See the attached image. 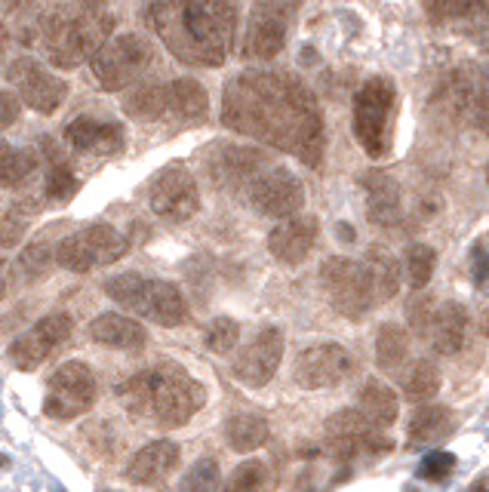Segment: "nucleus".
Segmentation results:
<instances>
[{
	"label": "nucleus",
	"instance_id": "27",
	"mask_svg": "<svg viewBox=\"0 0 489 492\" xmlns=\"http://www.w3.org/2000/svg\"><path fill=\"white\" fill-rule=\"evenodd\" d=\"M409 360V336L398 324H382L376 336V363L388 376H398Z\"/></svg>",
	"mask_w": 489,
	"mask_h": 492
},
{
	"label": "nucleus",
	"instance_id": "42",
	"mask_svg": "<svg viewBox=\"0 0 489 492\" xmlns=\"http://www.w3.org/2000/svg\"><path fill=\"white\" fill-rule=\"evenodd\" d=\"M240 342V326L234 324L231 317H216L213 324L207 326V348L216 354H228L234 351Z\"/></svg>",
	"mask_w": 489,
	"mask_h": 492
},
{
	"label": "nucleus",
	"instance_id": "35",
	"mask_svg": "<svg viewBox=\"0 0 489 492\" xmlns=\"http://www.w3.org/2000/svg\"><path fill=\"white\" fill-rule=\"evenodd\" d=\"M53 265H58L56 246L49 241H35L22 250L19 262H16V274H19L25 283H37V280H44L49 271H53Z\"/></svg>",
	"mask_w": 489,
	"mask_h": 492
},
{
	"label": "nucleus",
	"instance_id": "16",
	"mask_svg": "<svg viewBox=\"0 0 489 492\" xmlns=\"http://www.w3.org/2000/svg\"><path fill=\"white\" fill-rule=\"evenodd\" d=\"M151 209L166 222H188L200 209V191L194 176L185 166H170L151 185Z\"/></svg>",
	"mask_w": 489,
	"mask_h": 492
},
{
	"label": "nucleus",
	"instance_id": "41",
	"mask_svg": "<svg viewBox=\"0 0 489 492\" xmlns=\"http://www.w3.org/2000/svg\"><path fill=\"white\" fill-rule=\"evenodd\" d=\"M437 252L428 243H412L407 250V280L412 290H425L428 280L434 277Z\"/></svg>",
	"mask_w": 489,
	"mask_h": 492
},
{
	"label": "nucleus",
	"instance_id": "33",
	"mask_svg": "<svg viewBox=\"0 0 489 492\" xmlns=\"http://www.w3.org/2000/svg\"><path fill=\"white\" fill-rule=\"evenodd\" d=\"M37 169V157L0 139V188H19Z\"/></svg>",
	"mask_w": 489,
	"mask_h": 492
},
{
	"label": "nucleus",
	"instance_id": "56",
	"mask_svg": "<svg viewBox=\"0 0 489 492\" xmlns=\"http://www.w3.org/2000/svg\"><path fill=\"white\" fill-rule=\"evenodd\" d=\"M486 182H489V164H486Z\"/></svg>",
	"mask_w": 489,
	"mask_h": 492
},
{
	"label": "nucleus",
	"instance_id": "3",
	"mask_svg": "<svg viewBox=\"0 0 489 492\" xmlns=\"http://www.w3.org/2000/svg\"><path fill=\"white\" fill-rule=\"evenodd\" d=\"M114 16L102 13L99 6L83 10H58L40 25V47L47 62L56 68H78L112 40Z\"/></svg>",
	"mask_w": 489,
	"mask_h": 492
},
{
	"label": "nucleus",
	"instance_id": "15",
	"mask_svg": "<svg viewBox=\"0 0 489 492\" xmlns=\"http://www.w3.org/2000/svg\"><path fill=\"white\" fill-rule=\"evenodd\" d=\"M290 13L292 0H259L252 6L247 40H243V53L259 62H268L283 49L286 31H290Z\"/></svg>",
	"mask_w": 489,
	"mask_h": 492
},
{
	"label": "nucleus",
	"instance_id": "24",
	"mask_svg": "<svg viewBox=\"0 0 489 492\" xmlns=\"http://www.w3.org/2000/svg\"><path fill=\"white\" fill-rule=\"evenodd\" d=\"M90 338L105 348H117V351H139L148 342V333L139 320L126 317V314H99L90 324Z\"/></svg>",
	"mask_w": 489,
	"mask_h": 492
},
{
	"label": "nucleus",
	"instance_id": "52",
	"mask_svg": "<svg viewBox=\"0 0 489 492\" xmlns=\"http://www.w3.org/2000/svg\"><path fill=\"white\" fill-rule=\"evenodd\" d=\"M4 295H6V265L0 259V302H4Z\"/></svg>",
	"mask_w": 489,
	"mask_h": 492
},
{
	"label": "nucleus",
	"instance_id": "31",
	"mask_svg": "<svg viewBox=\"0 0 489 492\" xmlns=\"http://www.w3.org/2000/svg\"><path fill=\"white\" fill-rule=\"evenodd\" d=\"M56 342L49 338L44 329H40L37 324L28 329L25 336H19L16 342L10 345V360L16 363L19 369H25V372H31V369H37L40 363H44L49 354L56 351Z\"/></svg>",
	"mask_w": 489,
	"mask_h": 492
},
{
	"label": "nucleus",
	"instance_id": "39",
	"mask_svg": "<svg viewBox=\"0 0 489 492\" xmlns=\"http://www.w3.org/2000/svg\"><path fill=\"white\" fill-rule=\"evenodd\" d=\"M268 483H271V468L259 459H247L234 468L222 492H265Z\"/></svg>",
	"mask_w": 489,
	"mask_h": 492
},
{
	"label": "nucleus",
	"instance_id": "28",
	"mask_svg": "<svg viewBox=\"0 0 489 492\" xmlns=\"http://www.w3.org/2000/svg\"><path fill=\"white\" fill-rule=\"evenodd\" d=\"M207 108H209L207 90L200 87L197 80L179 78V80L170 83V112H166V114H173L175 121H182V123L204 121Z\"/></svg>",
	"mask_w": 489,
	"mask_h": 492
},
{
	"label": "nucleus",
	"instance_id": "36",
	"mask_svg": "<svg viewBox=\"0 0 489 492\" xmlns=\"http://www.w3.org/2000/svg\"><path fill=\"white\" fill-rule=\"evenodd\" d=\"M117 397L126 406L130 415H151V403H154V369L136 372L117 388Z\"/></svg>",
	"mask_w": 489,
	"mask_h": 492
},
{
	"label": "nucleus",
	"instance_id": "10",
	"mask_svg": "<svg viewBox=\"0 0 489 492\" xmlns=\"http://www.w3.org/2000/svg\"><path fill=\"white\" fill-rule=\"evenodd\" d=\"M320 283H324L326 299L333 302V308L348 320L367 317V311L376 302L364 262H351L342 256L326 259L324 268H320Z\"/></svg>",
	"mask_w": 489,
	"mask_h": 492
},
{
	"label": "nucleus",
	"instance_id": "46",
	"mask_svg": "<svg viewBox=\"0 0 489 492\" xmlns=\"http://www.w3.org/2000/svg\"><path fill=\"white\" fill-rule=\"evenodd\" d=\"M465 28H468L471 37H474L477 44L489 53V0H477V6L468 13V19H465Z\"/></svg>",
	"mask_w": 489,
	"mask_h": 492
},
{
	"label": "nucleus",
	"instance_id": "34",
	"mask_svg": "<svg viewBox=\"0 0 489 492\" xmlns=\"http://www.w3.org/2000/svg\"><path fill=\"white\" fill-rule=\"evenodd\" d=\"M450 425H452V415L446 406L437 403L419 406L409 422V440L412 444H434V440H441L450 431Z\"/></svg>",
	"mask_w": 489,
	"mask_h": 492
},
{
	"label": "nucleus",
	"instance_id": "57",
	"mask_svg": "<svg viewBox=\"0 0 489 492\" xmlns=\"http://www.w3.org/2000/svg\"><path fill=\"white\" fill-rule=\"evenodd\" d=\"M409 492H412V489H409Z\"/></svg>",
	"mask_w": 489,
	"mask_h": 492
},
{
	"label": "nucleus",
	"instance_id": "37",
	"mask_svg": "<svg viewBox=\"0 0 489 492\" xmlns=\"http://www.w3.org/2000/svg\"><path fill=\"white\" fill-rule=\"evenodd\" d=\"M441 367H437L434 360H416L412 363V369L403 376V391H407L409 401H431L441 391Z\"/></svg>",
	"mask_w": 489,
	"mask_h": 492
},
{
	"label": "nucleus",
	"instance_id": "49",
	"mask_svg": "<svg viewBox=\"0 0 489 492\" xmlns=\"http://www.w3.org/2000/svg\"><path fill=\"white\" fill-rule=\"evenodd\" d=\"M19 112H22V99L13 96V92H0V130H6V126L19 121Z\"/></svg>",
	"mask_w": 489,
	"mask_h": 492
},
{
	"label": "nucleus",
	"instance_id": "54",
	"mask_svg": "<svg viewBox=\"0 0 489 492\" xmlns=\"http://www.w3.org/2000/svg\"><path fill=\"white\" fill-rule=\"evenodd\" d=\"M471 492H489V480H480V483H477V487H474V489H471Z\"/></svg>",
	"mask_w": 489,
	"mask_h": 492
},
{
	"label": "nucleus",
	"instance_id": "12",
	"mask_svg": "<svg viewBox=\"0 0 489 492\" xmlns=\"http://www.w3.org/2000/svg\"><path fill=\"white\" fill-rule=\"evenodd\" d=\"M6 80L19 90V99L37 114L58 112L65 96H69V83L31 56H19L16 62H10V68H6Z\"/></svg>",
	"mask_w": 489,
	"mask_h": 492
},
{
	"label": "nucleus",
	"instance_id": "48",
	"mask_svg": "<svg viewBox=\"0 0 489 492\" xmlns=\"http://www.w3.org/2000/svg\"><path fill=\"white\" fill-rule=\"evenodd\" d=\"M471 277L477 286L489 283V250L484 243H474V250H471Z\"/></svg>",
	"mask_w": 489,
	"mask_h": 492
},
{
	"label": "nucleus",
	"instance_id": "30",
	"mask_svg": "<svg viewBox=\"0 0 489 492\" xmlns=\"http://www.w3.org/2000/svg\"><path fill=\"white\" fill-rule=\"evenodd\" d=\"M268 434H271L268 422L256 412H240L225 425V437L234 453H256L259 446L268 444Z\"/></svg>",
	"mask_w": 489,
	"mask_h": 492
},
{
	"label": "nucleus",
	"instance_id": "44",
	"mask_svg": "<svg viewBox=\"0 0 489 492\" xmlns=\"http://www.w3.org/2000/svg\"><path fill=\"white\" fill-rule=\"evenodd\" d=\"M434 314H437V302H434V295H428V293L416 290V295H412L409 305H407V317H409L412 333L428 336V326H431Z\"/></svg>",
	"mask_w": 489,
	"mask_h": 492
},
{
	"label": "nucleus",
	"instance_id": "21",
	"mask_svg": "<svg viewBox=\"0 0 489 492\" xmlns=\"http://www.w3.org/2000/svg\"><path fill=\"white\" fill-rule=\"evenodd\" d=\"M175 465H179V446L173 440H151L126 465V477L139 483V487H151V483L170 477Z\"/></svg>",
	"mask_w": 489,
	"mask_h": 492
},
{
	"label": "nucleus",
	"instance_id": "19",
	"mask_svg": "<svg viewBox=\"0 0 489 492\" xmlns=\"http://www.w3.org/2000/svg\"><path fill=\"white\" fill-rule=\"evenodd\" d=\"M317 241V219L314 216H290L268 234V250L283 265H299L308 259Z\"/></svg>",
	"mask_w": 489,
	"mask_h": 492
},
{
	"label": "nucleus",
	"instance_id": "25",
	"mask_svg": "<svg viewBox=\"0 0 489 492\" xmlns=\"http://www.w3.org/2000/svg\"><path fill=\"white\" fill-rule=\"evenodd\" d=\"M357 410L367 415V422H373L376 428H391L398 422V394H394L391 385L378 379H369L364 388H360L357 397Z\"/></svg>",
	"mask_w": 489,
	"mask_h": 492
},
{
	"label": "nucleus",
	"instance_id": "9",
	"mask_svg": "<svg viewBox=\"0 0 489 492\" xmlns=\"http://www.w3.org/2000/svg\"><path fill=\"white\" fill-rule=\"evenodd\" d=\"M130 243L126 237L112 225H90L80 228V231L69 234L65 241H58L56 246V262L65 271H74V274H87L92 268L112 265V262L123 259Z\"/></svg>",
	"mask_w": 489,
	"mask_h": 492
},
{
	"label": "nucleus",
	"instance_id": "4",
	"mask_svg": "<svg viewBox=\"0 0 489 492\" xmlns=\"http://www.w3.org/2000/svg\"><path fill=\"white\" fill-rule=\"evenodd\" d=\"M108 299H114L121 308L136 311L139 317L151 320L157 326H182L188 317V305L175 283L166 280H148L142 274H117L105 283Z\"/></svg>",
	"mask_w": 489,
	"mask_h": 492
},
{
	"label": "nucleus",
	"instance_id": "11",
	"mask_svg": "<svg viewBox=\"0 0 489 492\" xmlns=\"http://www.w3.org/2000/svg\"><path fill=\"white\" fill-rule=\"evenodd\" d=\"M96 394H99L96 372L83 360H69L49 376L44 412L56 422H71L87 410H92Z\"/></svg>",
	"mask_w": 489,
	"mask_h": 492
},
{
	"label": "nucleus",
	"instance_id": "20",
	"mask_svg": "<svg viewBox=\"0 0 489 492\" xmlns=\"http://www.w3.org/2000/svg\"><path fill=\"white\" fill-rule=\"evenodd\" d=\"M65 142L80 155H117L123 148V130L96 117H74L65 126Z\"/></svg>",
	"mask_w": 489,
	"mask_h": 492
},
{
	"label": "nucleus",
	"instance_id": "7",
	"mask_svg": "<svg viewBox=\"0 0 489 492\" xmlns=\"http://www.w3.org/2000/svg\"><path fill=\"white\" fill-rule=\"evenodd\" d=\"M207 391L197 379H191L182 367L164 363L154 367V403L151 419L164 428H182L194 419V412L204 406Z\"/></svg>",
	"mask_w": 489,
	"mask_h": 492
},
{
	"label": "nucleus",
	"instance_id": "14",
	"mask_svg": "<svg viewBox=\"0 0 489 492\" xmlns=\"http://www.w3.org/2000/svg\"><path fill=\"white\" fill-rule=\"evenodd\" d=\"M326 449L333 459L348 462L357 453H385V449H391V440L378 434V428L367 422L360 410H342L326 422Z\"/></svg>",
	"mask_w": 489,
	"mask_h": 492
},
{
	"label": "nucleus",
	"instance_id": "22",
	"mask_svg": "<svg viewBox=\"0 0 489 492\" xmlns=\"http://www.w3.org/2000/svg\"><path fill=\"white\" fill-rule=\"evenodd\" d=\"M465 338H468V311L459 302L437 305V314L431 326H428V342H431L434 354L455 358L465 348Z\"/></svg>",
	"mask_w": 489,
	"mask_h": 492
},
{
	"label": "nucleus",
	"instance_id": "18",
	"mask_svg": "<svg viewBox=\"0 0 489 492\" xmlns=\"http://www.w3.org/2000/svg\"><path fill=\"white\" fill-rule=\"evenodd\" d=\"M283 360V336L281 329H262L243 351L234 358L231 372L234 379H240L243 385L262 388L274 379V372L281 369Z\"/></svg>",
	"mask_w": 489,
	"mask_h": 492
},
{
	"label": "nucleus",
	"instance_id": "32",
	"mask_svg": "<svg viewBox=\"0 0 489 492\" xmlns=\"http://www.w3.org/2000/svg\"><path fill=\"white\" fill-rule=\"evenodd\" d=\"M123 112L136 121H157L170 112V87H160V83H148V87H139L126 96Z\"/></svg>",
	"mask_w": 489,
	"mask_h": 492
},
{
	"label": "nucleus",
	"instance_id": "55",
	"mask_svg": "<svg viewBox=\"0 0 489 492\" xmlns=\"http://www.w3.org/2000/svg\"><path fill=\"white\" fill-rule=\"evenodd\" d=\"M78 4H83V6H102L105 0H78Z\"/></svg>",
	"mask_w": 489,
	"mask_h": 492
},
{
	"label": "nucleus",
	"instance_id": "1",
	"mask_svg": "<svg viewBox=\"0 0 489 492\" xmlns=\"http://www.w3.org/2000/svg\"><path fill=\"white\" fill-rule=\"evenodd\" d=\"M222 123L299 157L305 166L324 160V114L305 83L283 71H243L225 87Z\"/></svg>",
	"mask_w": 489,
	"mask_h": 492
},
{
	"label": "nucleus",
	"instance_id": "8",
	"mask_svg": "<svg viewBox=\"0 0 489 492\" xmlns=\"http://www.w3.org/2000/svg\"><path fill=\"white\" fill-rule=\"evenodd\" d=\"M154 59V49L142 34H117L90 59V71L96 83L108 92L130 87L145 74V68Z\"/></svg>",
	"mask_w": 489,
	"mask_h": 492
},
{
	"label": "nucleus",
	"instance_id": "23",
	"mask_svg": "<svg viewBox=\"0 0 489 492\" xmlns=\"http://www.w3.org/2000/svg\"><path fill=\"white\" fill-rule=\"evenodd\" d=\"M367 191V216L369 222H376L378 228H394L400 222L403 207H400V185L391 179L388 173H367L360 179Z\"/></svg>",
	"mask_w": 489,
	"mask_h": 492
},
{
	"label": "nucleus",
	"instance_id": "45",
	"mask_svg": "<svg viewBox=\"0 0 489 492\" xmlns=\"http://www.w3.org/2000/svg\"><path fill=\"white\" fill-rule=\"evenodd\" d=\"M74 191H78V179H74L71 166L53 164V169L47 173V185H44L47 198H49V200H69Z\"/></svg>",
	"mask_w": 489,
	"mask_h": 492
},
{
	"label": "nucleus",
	"instance_id": "6",
	"mask_svg": "<svg viewBox=\"0 0 489 492\" xmlns=\"http://www.w3.org/2000/svg\"><path fill=\"white\" fill-rule=\"evenodd\" d=\"M437 108L450 117L477 126L489 135V65H462L441 87Z\"/></svg>",
	"mask_w": 489,
	"mask_h": 492
},
{
	"label": "nucleus",
	"instance_id": "2",
	"mask_svg": "<svg viewBox=\"0 0 489 492\" xmlns=\"http://www.w3.org/2000/svg\"><path fill=\"white\" fill-rule=\"evenodd\" d=\"M240 0H154L148 19L173 56L216 68L231 56Z\"/></svg>",
	"mask_w": 489,
	"mask_h": 492
},
{
	"label": "nucleus",
	"instance_id": "50",
	"mask_svg": "<svg viewBox=\"0 0 489 492\" xmlns=\"http://www.w3.org/2000/svg\"><path fill=\"white\" fill-rule=\"evenodd\" d=\"M477 320H480V333H484L489 338V302L480 305V314H477Z\"/></svg>",
	"mask_w": 489,
	"mask_h": 492
},
{
	"label": "nucleus",
	"instance_id": "17",
	"mask_svg": "<svg viewBox=\"0 0 489 492\" xmlns=\"http://www.w3.org/2000/svg\"><path fill=\"white\" fill-rule=\"evenodd\" d=\"M351 367H354L351 354L342 345L324 342V345H311L299 354L292 376H296V381L305 391H320V388L342 385L351 376Z\"/></svg>",
	"mask_w": 489,
	"mask_h": 492
},
{
	"label": "nucleus",
	"instance_id": "29",
	"mask_svg": "<svg viewBox=\"0 0 489 492\" xmlns=\"http://www.w3.org/2000/svg\"><path fill=\"white\" fill-rule=\"evenodd\" d=\"M367 274H369V283H373V295L376 302H388L394 299L400 290V268H398V259L391 256L382 246L367 252Z\"/></svg>",
	"mask_w": 489,
	"mask_h": 492
},
{
	"label": "nucleus",
	"instance_id": "40",
	"mask_svg": "<svg viewBox=\"0 0 489 492\" xmlns=\"http://www.w3.org/2000/svg\"><path fill=\"white\" fill-rule=\"evenodd\" d=\"M222 471H218L216 459H200L194 462L188 474L179 483V492H222Z\"/></svg>",
	"mask_w": 489,
	"mask_h": 492
},
{
	"label": "nucleus",
	"instance_id": "38",
	"mask_svg": "<svg viewBox=\"0 0 489 492\" xmlns=\"http://www.w3.org/2000/svg\"><path fill=\"white\" fill-rule=\"evenodd\" d=\"M35 216H37V207L31 200L16 203V207L6 209V213L0 216V250H13V246H19L22 237L28 234L31 219Z\"/></svg>",
	"mask_w": 489,
	"mask_h": 492
},
{
	"label": "nucleus",
	"instance_id": "43",
	"mask_svg": "<svg viewBox=\"0 0 489 492\" xmlns=\"http://www.w3.org/2000/svg\"><path fill=\"white\" fill-rule=\"evenodd\" d=\"M477 6V0H425L428 19L443 25V22H465L468 13Z\"/></svg>",
	"mask_w": 489,
	"mask_h": 492
},
{
	"label": "nucleus",
	"instance_id": "26",
	"mask_svg": "<svg viewBox=\"0 0 489 492\" xmlns=\"http://www.w3.org/2000/svg\"><path fill=\"white\" fill-rule=\"evenodd\" d=\"M259 173H262V157L252 148H225L213 164L216 182L225 185H238V182L250 185Z\"/></svg>",
	"mask_w": 489,
	"mask_h": 492
},
{
	"label": "nucleus",
	"instance_id": "5",
	"mask_svg": "<svg viewBox=\"0 0 489 492\" xmlns=\"http://www.w3.org/2000/svg\"><path fill=\"white\" fill-rule=\"evenodd\" d=\"M394 112H398V90L388 78L367 80L354 96V135L373 160L391 151Z\"/></svg>",
	"mask_w": 489,
	"mask_h": 492
},
{
	"label": "nucleus",
	"instance_id": "53",
	"mask_svg": "<svg viewBox=\"0 0 489 492\" xmlns=\"http://www.w3.org/2000/svg\"><path fill=\"white\" fill-rule=\"evenodd\" d=\"M6 37H10V34H6V25L0 22V53H4V49H6Z\"/></svg>",
	"mask_w": 489,
	"mask_h": 492
},
{
	"label": "nucleus",
	"instance_id": "47",
	"mask_svg": "<svg viewBox=\"0 0 489 492\" xmlns=\"http://www.w3.org/2000/svg\"><path fill=\"white\" fill-rule=\"evenodd\" d=\"M455 468V455L452 453H431L428 459H421V480H443L446 474H452Z\"/></svg>",
	"mask_w": 489,
	"mask_h": 492
},
{
	"label": "nucleus",
	"instance_id": "51",
	"mask_svg": "<svg viewBox=\"0 0 489 492\" xmlns=\"http://www.w3.org/2000/svg\"><path fill=\"white\" fill-rule=\"evenodd\" d=\"M339 241H345V243L354 241V228H351V225H345V222L339 225Z\"/></svg>",
	"mask_w": 489,
	"mask_h": 492
},
{
	"label": "nucleus",
	"instance_id": "13",
	"mask_svg": "<svg viewBox=\"0 0 489 492\" xmlns=\"http://www.w3.org/2000/svg\"><path fill=\"white\" fill-rule=\"evenodd\" d=\"M247 194L259 213L281 219V222L290 216H299L302 207H305V185L283 166L262 169V173L247 185Z\"/></svg>",
	"mask_w": 489,
	"mask_h": 492
}]
</instances>
